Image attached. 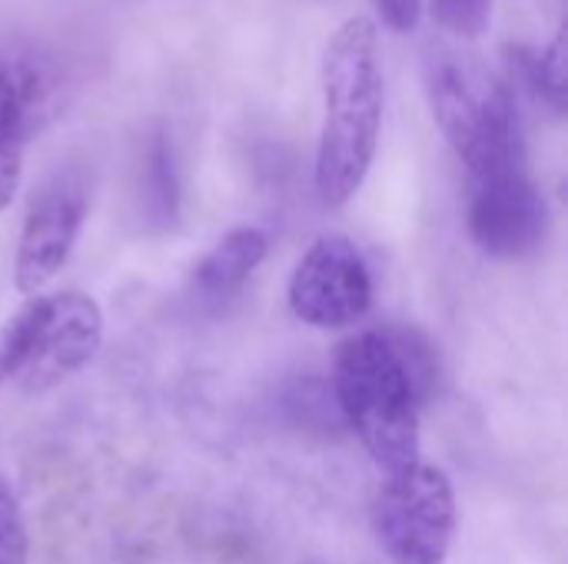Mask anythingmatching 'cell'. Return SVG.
I'll return each mask as SVG.
<instances>
[{"mask_svg": "<svg viewBox=\"0 0 568 564\" xmlns=\"http://www.w3.org/2000/svg\"><path fill=\"white\" fill-rule=\"evenodd\" d=\"M383 126V60L369 17H349L323 47V130L316 193L323 206L349 203L369 176Z\"/></svg>", "mask_w": 568, "mask_h": 564, "instance_id": "cell-1", "label": "cell"}, {"mask_svg": "<svg viewBox=\"0 0 568 564\" xmlns=\"http://www.w3.org/2000/svg\"><path fill=\"white\" fill-rule=\"evenodd\" d=\"M333 392L346 425L389 475L419 462V392L389 332H356L333 359Z\"/></svg>", "mask_w": 568, "mask_h": 564, "instance_id": "cell-2", "label": "cell"}, {"mask_svg": "<svg viewBox=\"0 0 568 564\" xmlns=\"http://www.w3.org/2000/svg\"><path fill=\"white\" fill-rule=\"evenodd\" d=\"M429 110L473 180L526 166V136L516 93L506 80L479 66L433 53L426 60Z\"/></svg>", "mask_w": 568, "mask_h": 564, "instance_id": "cell-3", "label": "cell"}, {"mask_svg": "<svg viewBox=\"0 0 568 564\" xmlns=\"http://www.w3.org/2000/svg\"><path fill=\"white\" fill-rule=\"evenodd\" d=\"M100 342L103 309L93 296H30L0 329V379H13L23 396H43L90 366Z\"/></svg>", "mask_w": 568, "mask_h": 564, "instance_id": "cell-4", "label": "cell"}, {"mask_svg": "<svg viewBox=\"0 0 568 564\" xmlns=\"http://www.w3.org/2000/svg\"><path fill=\"white\" fill-rule=\"evenodd\" d=\"M456 525L449 475L423 462L389 472L373 499V532L393 564H446Z\"/></svg>", "mask_w": 568, "mask_h": 564, "instance_id": "cell-5", "label": "cell"}, {"mask_svg": "<svg viewBox=\"0 0 568 564\" xmlns=\"http://www.w3.org/2000/svg\"><path fill=\"white\" fill-rule=\"evenodd\" d=\"M290 312L313 329L356 326L373 306V276L346 236H320L296 263L286 286Z\"/></svg>", "mask_w": 568, "mask_h": 564, "instance_id": "cell-6", "label": "cell"}, {"mask_svg": "<svg viewBox=\"0 0 568 564\" xmlns=\"http://www.w3.org/2000/svg\"><path fill=\"white\" fill-rule=\"evenodd\" d=\"M466 226L473 243L493 259H519L539 249L549 229V206L526 166H509L473 180Z\"/></svg>", "mask_w": 568, "mask_h": 564, "instance_id": "cell-7", "label": "cell"}, {"mask_svg": "<svg viewBox=\"0 0 568 564\" xmlns=\"http://www.w3.org/2000/svg\"><path fill=\"white\" fill-rule=\"evenodd\" d=\"M87 206L83 183L63 173L43 183V189L30 199L13 256V286L20 296H40L67 266L83 229Z\"/></svg>", "mask_w": 568, "mask_h": 564, "instance_id": "cell-8", "label": "cell"}, {"mask_svg": "<svg viewBox=\"0 0 568 564\" xmlns=\"http://www.w3.org/2000/svg\"><path fill=\"white\" fill-rule=\"evenodd\" d=\"M60 103V73L47 53L27 43H0V146L27 143L53 120Z\"/></svg>", "mask_w": 568, "mask_h": 564, "instance_id": "cell-9", "label": "cell"}, {"mask_svg": "<svg viewBox=\"0 0 568 564\" xmlns=\"http://www.w3.org/2000/svg\"><path fill=\"white\" fill-rule=\"evenodd\" d=\"M270 239L256 226L230 229L193 269L190 289L200 302H223L253 276V269L266 259Z\"/></svg>", "mask_w": 568, "mask_h": 564, "instance_id": "cell-10", "label": "cell"}, {"mask_svg": "<svg viewBox=\"0 0 568 564\" xmlns=\"http://www.w3.org/2000/svg\"><path fill=\"white\" fill-rule=\"evenodd\" d=\"M140 203L143 216L153 229L176 226L180 216V176L170 136L156 126L143 143V166H140Z\"/></svg>", "mask_w": 568, "mask_h": 564, "instance_id": "cell-11", "label": "cell"}, {"mask_svg": "<svg viewBox=\"0 0 568 564\" xmlns=\"http://www.w3.org/2000/svg\"><path fill=\"white\" fill-rule=\"evenodd\" d=\"M513 66H519L536 96H542L559 116L566 113V30H559L542 50L513 53Z\"/></svg>", "mask_w": 568, "mask_h": 564, "instance_id": "cell-12", "label": "cell"}, {"mask_svg": "<svg viewBox=\"0 0 568 564\" xmlns=\"http://www.w3.org/2000/svg\"><path fill=\"white\" fill-rule=\"evenodd\" d=\"M433 17L453 37L479 40L493 23V0H433Z\"/></svg>", "mask_w": 568, "mask_h": 564, "instance_id": "cell-13", "label": "cell"}, {"mask_svg": "<svg viewBox=\"0 0 568 564\" xmlns=\"http://www.w3.org/2000/svg\"><path fill=\"white\" fill-rule=\"evenodd\" d=\"M0 564H30V539L20 502L0 475Z\"/></svg>", "mask_w": 568, "mask_h": 564, "instance_id": "cell-14", "label": "cell"}, {"mask_svg": "<svg viewBox=\"0 0 568 564\" xmlns=\"http://www.w3.org/2000/svg\"><path fill=\"white\" fill-rule=\"evenodd\" d=\"M376 13L393 33H413L423 20V0H373Z\"/></svg>", "mask_w": 568, "mask_h": 564, "instance_id": "cell-15", "label": "cell"}, {"mask_svg": "<svg viewBox=\"0 0 568 564\" xmlns=\"http://www.w3.org/2000/svg\"><path fill=\"white\" fill-rule=\"evenodd\" d=\"M23 180V153L0 146V213L13 203Z\"/></svg>", "mask_w": 568, "mask_h": 564, "instance_id": "cell-16", "label": "cell"}, {"mask_svg": "<svg viewBox=\"0 0 568 564\" xmlns=\"http://www.w3.org/2000/svg\"><path fill=\"white\" fill-rule=\"evenodd\" d=\"M0 386H3V379H0Z\"/></svg>", "mask_w": 568, "mask_h": 564, "instance_id": "cell-17", "label": "cell"}]
</instances>
